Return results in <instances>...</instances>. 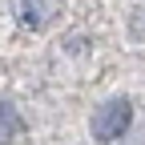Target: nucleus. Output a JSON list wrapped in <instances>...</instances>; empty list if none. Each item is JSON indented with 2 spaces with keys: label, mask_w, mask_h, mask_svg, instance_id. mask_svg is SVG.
Segmentation results:
<instances>
[{
  "label": "nucleus",
  "mask_w": 145,
  "mask_h": 145,
  "mask_svg": "<svg viewBox=\"0 0 145 145\" xmlns=\"http://www.w3.org/2000/svg\"><path fill=\"white\" fill-rule=\"evenodd\" d=\"M129 125H133V105L125 101V97H113V101H105L97 113H93V137L109 145V141L125 137Z\"/></svg>",
  "instance_id": "f257e3e1"
},
{
  "label": "nucleus",
  "mask_w": 145,
  "mask_h": 145,
  "mask_svg": "<svg viewBox=\"0 0 145 145\" xmlns=\"http://www.w3.org/2000/svg\"><path fill=\"white\" fill-rule=\"evenodd\" d=\"M12 12H16V24L20 28L36 32V28L52 24V16L61 12V4L57 0H12Z\"/></svg>",
  "instance_id": "f03ea898"
},
{
  "label": "nucleus",
  "mask_w": 145,
  "mask_h": 145,
  "mask_svg": "<svg viewBox=\"0 0 145 145\" xmlns=\"http://www.w3.org/2000/svg\"><path fill=\"white\" fill-rule=\"evenodd\" d=\"M20 133H24V117L16 113L8 101H0V145H12Z\"/></svg>",
  "instance_id": "7ed1b4c3"
}]
</instances>
